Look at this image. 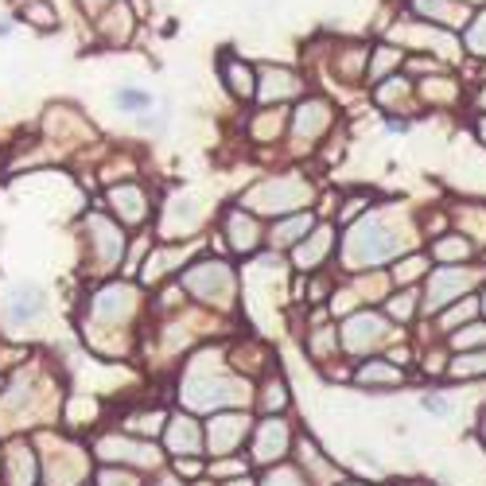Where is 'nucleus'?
<instances>
[{
  "label": "nucleus",
  "instance_id": "nucleus-38",
  "mask_svg": "<svg viewBox=\"0 0 486 486\" xmlns=\"http://www.w3.org/2000/svg\"><path fill=\"white\" fill-rule=\"evenodd\" d=\"M273 136V133H280V113H261V117H257V121H253V136Z\"/></svg>",
  "mask_w": 486,
  "mask_h": 486
},
{
  "label": "nucleus",
  "instance_id": "nucleus-33",
  "mask_svg": "<svg viewBox=\"0 0 486 486\" xmlns=\"http://www.w3.org/2000/svg\"><path fill=\"white\" fill-rule=\"evenodd\" d=\"M420 304H416V292L413 288H401L397 296H389V319H408V316H416Z\"/></svg>",
  "mask_w": 486,
  "mask_h": 486
},
{
  "label": "nucleus",
  "instance_id": "nucleus-11",
  "mask_svg": "<svg viewBox=\"0 0 486 486\" xmlns=\"http://www.w3.org/2000/svg\"><path fill=\"white\" fill-rule=\"evenodd\" d=\"M389 334H393L389 331V316H382V311H374V308H362L342 323V350L370 354L382 347V342H389Z\"/></svg>",
  "mask_w": 486,
  "mask_h": 486
},
{
  "label": "nucleus",
  "instance_id": "nucleus-45",
  "mask_svg": "<svg viewBox=\"0 0 486 486\" xmlns=\"http://www.w3.org/2000/svg\"><path fill=\"white\" fill-rule=\"evenodd\" d=\"M334 486H374V482H358V479H342V482H334Z\"/></svg>",
  "mask_w": 486,
  "mask_h": 486
},
{
  "label": "nucleus",
  "instance_id": "nucleus-35",
  "mask_svg": "<svg viewBox=\"0 0 486 486\" xmlns=\"http://www.w3.org/2000/svg\"><path fill=\"white\" fill-rule=\"evenodd\" d=\"M113 102L121 105V110H136V113H144L148 105H152V97H148V90H136V86H121V90L113 94Z\"/></svg>",
  "mask_w": 486,
  "mask_h": 486
},
{
  "label": "nucleus",
  "instance_id": "nucleus-12",
  "mask_svg": "<svg viewBox=\"0 0 486 486\" xmlns=\"http://www.w3.org/2000/svg\"><path fill=\"white\" fill-rule=\"evenodd\" d=\"M164 451L171 459H202L207 456V428L191 413H171L164 424Z\"/></svg>",
  "mask_w": 486,
  "mask_h": 486
},
{
  "label": "nucleus",
  "instance_id": "nucleus-39",
  "mask_svg": "<svg viewBox=\"0 0 486 486\" xmlns=\"http://www.w3.org/2000/svg\"><path fill=\"white\" fill-rule=\"evenodd\" d=\"M420 405H424L428 413H436V416H448L451 413L448 401H444V397H436V393H424V397H420Z\"/></svg>",
  "mask_w": 486,
  "mask_h": 486
},
{
  "label": "nucleus",
  "instance_id": "nucleus-10",
  "mask_svg": "<svg viewBox=\"0 0 486 486\" xmlns=\"http://www.w3.org/2000/svg\"><path fill=\"white\" fill-rule=\"evenodd\" d=\"M292 448V428L284 416H265L250 432V459L257 467H280Z\"/></svg>",
  "mask_w": 486,
  "mask_h": 486
},
{
  "label": "nucleus",
  "instance_id": "nucleus-6",
  "mask_svg": "<svg viewBox=\"0 0 486 486\" xmlns=\"http://www.w3.org/2000/svg\"><path fill=\"white\" fill-rule=\"evenodd\" d=\"M82 230H86V245H90V257H94V273H113L125 257L121 226L113 218H105V214H86Z\"/></svg>",
  "mask_w": 486,
  "mask_h": 486
},
{
  "label": "nucleus",
  "instance_id": "nucleus-20",
  "mask_svg": "<svg viewBox=\"0 0 486 486\" xmlns=\"http://www.w3.org/2000/svg\"><path fill=\"white\" fill-rule=\"evenodd\" d=\"M110 207H113V214L121 222H128V226H140L148 218V194H144V187H136V183H117V187H110Z\"/></svg>",
  "mask_w": 486,
  "mask_h": 486
},
{
  "label": "nucleus",
  "instance_id": "nucleus-3",
  "mask_svg": "<svg viewBox=\"0 0 486 486\" xmlns=\"http://www.w3.org/2000/svg\"><path fill=\"white\" fill-rule=\"evenodd\" d=\"M316 199V187L300 176H268L261 183H253L250 191L242 194V207L250 214H273V218H288V214H300L311 207Z\"/></svg>",
  "mask_w": 486,
  "mask_h": 486
},
{
  "label": "nucleus",
  "instance_id": "nucleus-50",
  "mask_svg": "<svg viewBox=\"0 0 486 486\" xmlns=\"http://www.w3.org/2000/svg\"><path fill=\"white\" fill-rule=\"evenodd\" d=\"M479 304H482V311H486V296H482V300H479Z\"/></svg>",
  "mask_w": 486,
  "mask_h": 486
},
{
  "label": "nucleus",
  "instance_id": "nucleus-46",
  "mask_svg": "<svg viewBox=\"0 0 486 486\" xmlns=\"http://www.w3.org/2000/svg\"><path fill=\"white\" fill-rule=\"evenodd\" d=\"M86 4H90V8H97V4H113V0H86Z\"/></svg>",
  "mask_w": 486,
  "mask_h": 486
},
{
  "label": "nucleus",
  "instance_id": "nucleus-15",
  "mask_svg": "<svg viewBox=\"0 0 486 486\" xmlns=\"http://www.w3.org/2000/svg\"><path fill=\"white\" fill-rule=\"evenodd\" d=\"M0 474H4V486H39V456L31 451V444H24V440H12V444L4 448V467H0Z\"/></svg>",
  "mask_w": 486,
  "mask_h": 486
},
{
  "label": "nucleus",
  "instance_id": "nucleus-49",
  "mask_svg": "<svg viewBox=\"0 0 486 486\" xmlns=\"http://www.w3.org/2000/svg\"><path fill=\"white\" fill-rule=\"evenodd\" d=\"M0 393H4V377H0Z\"/></svg>",
  "mask_w": 486,
  "mask_h": 486
},
{
  "label": "nucleus",
  "instance_id": "nucleus-37",
  "mask_svg": "<svg viewBox=\"0 0 486 486\" xmlns=\"http://www.w3.org/2000/svg\"><path fill=\"white\" fill-rule=\"evenodd\" d=\"M24 16H28L36 28H51V24H55V8L43 4V0H31V4L24 8Z\"/></svg>",
  "mask_w": 486,
  "mask_h": 486
},
{
  "label": "nucleus",
  "instance_id": "nucleus-14",
  "mask_svg": "<svg viewBox=\"0 0 486 486\" xmlns=\"http://www.w3.org/2000/svg\"><path fill=\"white\" fill-rule=\"evenodd\" d=\"M304 94V78L292 67H261L257 70V102L261 105H276V102H292V97Z\"/></svg>",
  "mask_w": 486,
  "mask_h": 486
},
{
  "label": "nucleus",
  "instance_id": "nucleus-17",
  "mask_svg": "<svg viewBox=\"0 0 486 486\" xmlns=\"http://www.w3.org/2000/svg\"><path fill=\"white\" fill-rule=\"evenodd\" d=\"M222 234L230 237V250L237 257H250L257 245H261V226H257V214H250L245 207H234L226 210L222 218Z\"/></svg>",
  "mask_w": 486,
  "mask_h": 486
},
{
  "label": "nucleus",
  "instance_id": "nucleus-26",
  "mask_svg": "<svg viewBox=\"0 0 486 486\" xmlns=\"http://www.w3.org/2000/svg\"><path fill=\"white\" fill-rule=\"evenodd\" d=\"M257 408H261L265 416H280L288 408V385H284V377H280L276 370L261 382V393H257Z\"/></svg>",
  "mask_w": 486,
  "mask_h": 486
},
{
  "label": "nucleus",
  "instance_id": "nucleus-27",
  "mask_svg": "<svg viewBox=\"0 0 486 486\" xmlns=\"http://www.w3.org/2000/svg\"><path fill=\"white\" fill-rule=\"evenodd\" d=\"M471 253H474V245L467 237H456V234L440 237V242L432 245V257H436V261H467Z\"/></svg>",
  "mask_w": 486,
  "mask_h": 486
},
{
  "label": "nucleus",
  "instance_id": "nucleus-19",
  "mask_svg": "<svg viewBox=\"0 0 486 486\" xmlns=\"http://www.w3.org/2000/svg\"><path fill=\"white\" fill-rule=\"evenodd\" d=\"M331 250H334V226L323 222L296 245V250H292V265H296L300 273H316V268L331 257Z\"/></svg>",
  "mask_w": 486,
  "mask_h": 486
},
{
  "label": "nucleus",
  "instance_id": "nucleus-43",
  "mask_svg": "<svg viewBox=\"0 0 486 486\" xmlns=\"http://www.w3.org/2000/svg\"><path fill=\"white\" fill-rule=\"evenodd\" d=\"M474 133H479V140L486 144V117H479V121H474Z\"/></svg>",
  "mask_w": 486,
  "mask_h": 486
},
{
  "label": "nucleus",
  "instance_id": "nucleus-1",
  "mask_svg": "<svg viewBox=\"0 0 486 486\" xmlns=\"http://www.w3.org/2000/svg\"><path fill=\"white\" fill-rule=\"evenodd\" d=\"M408 250V237L397 230L382 214H370V218L354 222L347 237H342V261H347L350 273H362V268H377L393 257H401Z\"/></svg>",
  "mask_w": 486,
  "mask_h": 486
},
{
  "label": "nucleus",
  "instance_id": "nucleus-44",
  "mask_svg": "<svg viewBox=\"0 0 486 486\" xmlns=\"http://www.w3.org/2000/svg\"><path fill=\"white\" fill-rule=\"evenodd\" d=\"M148 486H183V482L176 479V474H171V479H156V482H148Z\"/></svg>",
  "mask_w": 486,
  "mask_h": 486
},
{
  "label": "nucleus",
  "instance_id": "nucleus-34",
  "mask_svg": "<svg viewBox=\"0 0 486 486\" xmlns=\"http://www.w3.org/2000/svg\"><path fill=\"white\" fill-rule=\"evenodd\" d=\"M257 486H311V482L300 474V467H284L280 463V467H268V474Z\"/></svg>",
  "mask_w": 486,
  "mask_h": 486
},
{
  "label": "nucleus",
  "instance_id": "nucleus-29",
  "mask_svg": "<svg viewBox=\"0 0 486 486\" xmlns=\"http://www.w3.org/2000/svg\"><path fill=\"white\" fill-rule=\"evenodd\" d=\"M94 486H144L133 467H117V463H102V471L94 474Z\"/></svg>",
  "mask_w": 486,
  "mask_h": 486
},
{
  "label": "nucleus",
  "instance_id": "nucleus-31",
  "mask_svg": "<svg viewBox=\"0 0 486 486\" xmlns=\"http://www.w3.org/2000/svg\"><path fill=\"white\" fill-rule=\"evenodd\" d=\"M448 374H451V377H479V374H486V347H482V350H467V354H459V358H451Z\"/></svg>",
  "mask_w": 486,
  "mask_h": 486
},
{
  "label": "nucleus",
  "instance_id": "nucleus-13",
  "mask_svg": "<svg viewBox=\"0 0 486 486\" xmlns=\"http://www.w3.org/2000/svg\"><path fill=\"white\" fill-rule=\"evenodd\" d=\"M331 121H334V105L327 97H304L296 105V113H292V140H296V148H311L331 128Z\"/></svg>",
  "mask_w": 486,
  "mask_h": 486
},
{
  "label": "nucleus",
  "instance_id": "nucleus-36",
  "mask_svg": "<svg viewBox=\"0 0 486 486\" xmlns=\"http://www.w3.org/2000/svg\"><path fill=\"white\" fill-rule=\"evenodd\" d=\"M467 51H474V55H486V12L479 20H471V28H467Z\"/></svg>",
  "mask_w": 486,
  "mask_h": 486
},
{
  "label": "nucleus",
  "instance_id": "nucleus-2",
  "mask_svg": "<svg viewBox=\"0 0 486 486\" xmlns=\"http://www.w3.org/2000/svg\"><path fill=\"white\" fill-rule=\"evenodd\" d=\"M183 405L194 408V413H226V408H237L245 393L242 377L218 374V358H194L183 374Z\"/></svg>",
  "mask_w": 486,
  "mask_h": 486
},
{
  "label": "nucleus",
  "instance_id": "nucleus-40",
  "mask_svg": "<svg viewBox=\"0 0 486 486\" xmlns=\"http://www.w3.org/2000/svg\"><path fill=\"white\" fill-rule=\"evenodd\" d=\"M199 467H202L199 459H176V471L179 474H199Z\"/></svg>",
  "mask_w": 486,
  "mask_h": 486
},
{
  "label": "nucleus",
  "instance_id": "nucleus-16",
  "mask_svg": "<svg viewBox=\"0 0 486 486\" xmlns=\"http://www.w3.org/2000/svg\"><path fill=\"white\" fill-rule=\"evenodd\" d=\"M90 311H94L97 323H105V327H110V323H125L136 311V288L133 284H110V288H102L94 296Z\"/></svg>",
  "mask_w": 486,
  "mask_h": 486
},
{
  "label": "nucleus",
  "instance_id": "nucleus-4",
  "mask_svg": "<svg viewBox=\"0 0 486 486\" xmlns=\"http://www.w3.org/2000/svg\"><path fill=\"white\" fill-rule=\"evenodd\" d=\"M179 284L191 292L199 304H210V308H230L234 304V288H237V276L226 261H214V257H202L183 268Z\"/></svg>",
  "mask_w": 486,
  "mask_h": 486
},
{
  "label": "nucleus",
  "instance_id": "nucleus-21",
  "mask_svg": "<svg viewBox=\"0 0 486 486\" xmlns=\"http://www.w3.org/2000/svg\"><path fill=\"white\" fill-rule=\"evenodd\" d=\"M354 382H358L362 389H370V393H382V389L405 385V370L401 366H393L389 358H366L358 370H354Z\"/></svg>",
  "mask_w": 486,
  "mask_h": 486
},
{
  "label": "nucleus",
  "instance_id": "nucleus-42",
  "mask_svg": "<svg viewBox=\"0 0 486 486\" xmlns=\"http://www.w3.org/2000/svg\"><path fill=\"white\" fill-rule=\"evenodd\" d=\"M222 486H257V482L250 479V474H237V479H226Z\"/></svg>",
  "mask_w": 486,
  "mask_h": 486
},
{
  "label": "nucleus",
  "instance_id": "nucleus-25",
  "mask_svg": "<svg viewBox=\"0 0 486 486\" xmlns=\"http://www.w3.org/2000/svg\"><path fill=\"white\" fill-rule=\"evenodd\" d=\"M222 82H226V90H230L237 102H245V97L257 94V74L250 70V62H242L234 55L222 59Z\"/></svg>",
  "mask_w": 486,
  "mask_h": 486
},
{
  "label": "nucleus",
  "instance_id": "nucleus-30",
  "mask_svg": "<svg viewBox=\"0 0 486 486\" xmlns=\"http://www.w3.org/2000/svg\"><path fill=\"white\" fill-rule=\"evenodd\" d=\"M451 347L456 350H482L486 347V323H463L459 331H451Z\"/></svg>",
  "mask_w": 486,
  "mask_h": 486
},
{
  "label": "nucleus",
  "instance_id": "nucleus-32",
  "mask_svg": "<svg viewBox=\"0 0 486 486\" xmlns=\"http://www.w3.org/2000/svg\"><path fill=\"white\" fill-rule=\"evenodd\" d=\"M401 62V51L397 47H374V62H370V70H366V78L370 82H382L389 70Z\"/></svg>",
  "mask_w": 486,
  "mask_h": 486
},
{
  "label": "nucleus",
  "instance_id": "nucleus-9",
  "mask_svg": "<svg viewBox=\"0 0 486 486\" xmlns=\"http://www.w3.org/2000/svg\"><path fill=\"white\" fill-rule=\"evenodd\" d=\"M253 420L245 413H237V408H226V413H214L207 424V459H230L237 448L250 440V428Z\"/></svg>",
  "mask_w": 486,
  "mask_h": 486
},
{
  "label": "nucleus",
  "instance_id": "nucleus-22",
  "mask_svg": "<svg viewBox=\"0 0 486 486\" xmlns=\"http://www.w3.org/2000/svg\"><path fill=\"white\" fill-rule=\"evenodd\" d=\"M43 308H47V292L39 284H20L8 292V316L20 319V323H31L43 316Z\"/></svg>",
  "mask_w": 486,
  "mask_h": 486
},
{
  "label": "nucleus",
  "instance_id": "nucleus-28",
  "mask_svg": "<svg viewBox=\"0 0 486 486\" xmlns=\"http://www.w3.org/2000/svg\"><path fill=\"white\" fill-rule=\"evenodd\" d=\"M424 268H428V257H424V253L405 257V261H397V268H393V284H397V288H413L416 280L424 276Z\"/></svg>",
  "mask_w": 486,
  "mask_h": 486
},
{
  "label": "nucleus",
  "instance_id": "nucleus-5",
  "mask_svg": "<svg viewBox=\"0 0 486 486\" xmlns=\"http://www.w3.org/2000/svg\"><path fill=\"white\" fill-rule=\"evenodd\" d=\"M486 273L479 268H467V265H440L432 268L428 280H424V300H420V311L424 316H440L444 308H451L456 300H467V292L479 284Z\"/></svg>",
  "mask_w": 486,
  "mask_h": 486
},
{
  "label": "nucleus",
  "instance_id": "nucleus-7",
  "mask_svg": "<svg viewBox=\"0 0 486 486\" xmlns=\"http://www.w3.org/2000/svg\"><path fill=\"white\" fill-rule=\"evenodd\" d=\"M94 456L102 463H117V467H133V471H152L160 467V448L148 444L140 436H125V432H110L94 444Z\"/></svg>",
  "mask_w": 486,
  "mask_h": 486
},
{
  "label": "nucleus",
  "instance_id": "nucleus-18",
  "mask_svg": "<svg viewBox=\"0 0 486 486\" xmlns=\"http://www.w3.org/2000/svg\"><path fill=\"white\" fill-rule=\"evenodd\" d=\"M296 463H300V474H304L311 486L342 482V471L334 467L331 459H323V451L316 448V440H311V436H300L296 440Z\"/></svg>",
  "mask_w": 486,
  "mask_h": 486
},
{
  "label": "nucleus",
  "instance_id": "nucleus-8",
  "mask_svg": "<svg viewBox=\"0 0 486 486\" xmlns=\"http://www.w3.org/2000/svg\"><path fill=\"white\" fill-rule=\"evenodd\" d=\"M43 440L51 444V451L39 463V467H43V482H47V486H82L86 471H90L86 451L67 444V440H51V436H43Z\"/></svg>",
  "mask_w": 486,
  "mask_h": 486
},
{
  "label": "nucleus",
  "instance_id": "nucleus-48",
  "mask_svg": "<svg viewBox=\"0 0 486 486\" xmlns=\"http://www.w3.org/2000/svg\"><path fill=\"white\" fill-rule=\"evenodd\" d=\"M479 102H482V105H486V86H482V94H479Z\"/></svg>",
  "mask_w": 486,
  "mask_h": 486
},
{
  "label": "nucleus",
  "instance_id": "nucleus-47",
  "mask_svg": "<svg viewBox=\"0 0 486 486\" xmlns=\"http://www.w3.org/2000/svg\"><path fill=\"white\" fill-rule=\"evenodd\" d=\"M482 444H486V413H482Z\"/></svg>",
  "mask_w": 486,
  "mask_h": 486
},
{
  "label": "nucleus",
  "instance_id": "nucleus-24",
  "mask_svg": "<svg viewBox=\"0 0 486 486\" xmlns=\"http://www.w3.org/2000/svg\"><path fill=\"white\" fill-rule=\"evenodd\" d=\"M413 12L420 20H428V24H444V28L467 24V12H463V4H456V0H413Z\"/></svg>",
  "mask_w": 486,
  "mask_h": 486
},
{
  "label": "nucleus",
  "instance_id": "nucleus-41",
  "mask_svg": "<svg viewBox=\"0 0 486 486\" xmlns=\"http://www.w3.org/2000/svg\"><path fill=\"white\" fill-rule=\"evenodd\" d=\"M408 121H401V117H385V133H405Z\"/></svg>",
  "mask_w": 486,
  "mask_h": 486
},
{
  "label": "nucleus",
  "instance_id": "nucleus-23",
  "mask_svg": "<svg viewBox=\"0 0 486 486\" xmlns=\"http://www.w3.org/2000/svg\"><path fill=\"white\" fill-rule=\"evenodd\" d=\"M311 230H316V214H311V210L288 214V218H280L273 226V245H276V250H296Z\"/></svg>",
  "mask_w": 486,
  "mask_h": 486
}]
</instances>
